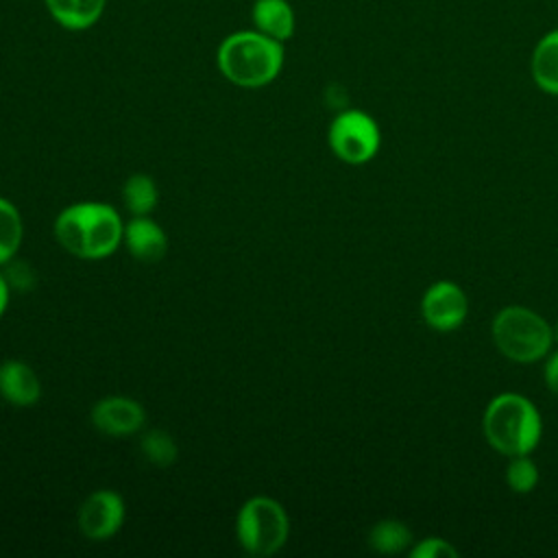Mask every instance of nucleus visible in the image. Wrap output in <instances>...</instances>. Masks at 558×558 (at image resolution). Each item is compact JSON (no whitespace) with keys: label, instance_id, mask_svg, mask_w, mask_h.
Masks as SVG:
<instances>
[{"label":"nucleus","instance_id":"4","mask_svg":"<svg viewBox=\"0 0 558 558\" xmlns=\"http://www.w3.org/2000/svg\"><path fill=\"white\" fill-rule=\"evenodd\" d=\"M495 349L514 364H534L554 349V331L545 316L525 305L501 307L490 323Z\"/></svg>","mask_w":558,"mask_h":558},{"label":"nucleus","instance_id":"11","mask_svg":"<svg viewBox=\"0 0 558 558\" xmlns=\"http://www.w3.org/2000/svg\"><path fill=\"white\" fill-rule=\"evenodd\" d=\"M0 397L15 408H31L41 397V381L24 360H7L0 364Z\"/></svg>","mask_w":558,"mask_h":558},{"label":"nucleus","instance_id":"21","mask_svg":"<svg viewBox=\"0 0 558 558\" xmlns=\"http://www.w3.org/2000/svg\"><path fill=\"white\" fill-rule=\"evenodd\" d=\"M4 270V277H7V281H9V286L11 288H17V290H26V288H31L33 286V281H35V275H33V270H31V266L26 264V262H17L15 257L9 262V264H4L2 266Z\"/></svg>","mask_w":558,"mask_h":558},{"label":"nucleus","instance_id":"3","mask_svg":"<svg viewBox=\"0 0 558 558\" xmlns=\"http://www.w3.org/2000/svg\"><path fill=\"white\" fill-rule=\"evenodd\" d=\"M482 436L504 458L532 453L543 438V416L525 395L499 392L484 408Z\"/></svg>","mask_w":558,"mask_h":558},{"label":"nucleus","instance_id":"13","mask_svg":"<svg viewBox=\"0 0 558 558\" xmlns=\"http://www.w3.org/2000/svg\"><path fill=\"white\" fill-rule=\"evenodd\" d=\"M530 76L534 85L558 98V26L538 37L530 54Z\"/></svg>","mask_w":558,"mask_h":558},{"label":"nucleus","instance_id":"9","mask_svg":"<svg viewBox=\"0 0 558 558\" xmlns=\"http://www.w3.org/2000/svg\"><path fill=\"white\" fill-rule=\"evenodd\" d=\"M89 418L100 434L124 438V436L137 434L144 427L146 412H144V405L131 397L109 395L96 401Z\"/></svg>","mask_w":558,"mask_h":558},{"label":"nucleus","instance_id":"24","mask_svg":"<svg viewBox=\"0 0 558 558\" xmlns=\"http://www.w3.org/2000/svg\"><path fill=\"white\" fill-rule=\"evenodd\" d=\"M551 331H554V347L558 349V323L551 325Z\"/></svg>","mask_w":558,"mask_h":558},{"label":"nucleus","instance_id":"10","mask_svg":"<svg viewBox=\"0 0 558 558\" xmlns=\"http://www.w3.org/2000/svg\"><path fill=\"white\" fill-rule=\"evenodd\" d=\"M124 248L144 264H155L168 253V235L163 227L150 216H131L122 233Z\"/></svg>","mask_w":558,"mask_h":558},{"label":"nucleus","instance_id":"16","mask_svg":"<svg viewBox=\"0 0 558 558\" xmlns=\"http://www.w3.org/2000/svg\"><path fill=\"white\" fill-rule=\"evenodd\" d=\"M122 203L131 216H150L159 203L155 179L144 172L131 174L122 185Z\"/></svg>","mask_w":558,"mask_h":558},{"label":"nucleus","instance_id":"1","mask_svg":"<svg viewBox=\"0 0 558 558\" xmlns=\"http://www.w3.org/2000/svg\"><path fill=\"white\" fill-rule=\"evenodd\" d=\"M61 248L78 259H105L122 244L124 220L109 203L81 201L63 207L52 225Z\"/></svg>","mask_w":558,"mask_h":558},{"label":"nucleus","instance_id":"2","mask_svg":"<svg viewBox=\"0 0 558 558\" xmlns=\"http://www.w3.org/2000/svg\"><path fill=\"white\" fill-rule=\"evenodd\" d=\"M286 44L259 31L242 28L229 33L216 50L220 74L235 87L259 89L270 85L283 70Z\"/></svg>","mask_w":558,"mask_h":558},{"label":"nucleus","instance_id":"6","mask_svg":"<svg viewBox=\"0 0 558 558\" xmlns=\"http://www.w3.org/2000/svg\"><path fill=\"white\" fill-rule=\"evenodd\" d=\"M327 144L342 163L364 166L381 148V129L368 111L349 107L338 111L329 122Z\"/></svg>","mask_w":558,"mask_h":558},{"label":"nucleus","instance_id":"18","mask_svg":"<svg viewBox=\"0 0 558 558\" xmlns=\"http://www.w3.org/2000/svg\"><path fill=\"white\" fill-rule=\"evenodd\" d=\"M506 471H504V480L506 486L517 493V495H530L538 482H541V471L538 464L532 460L530 453L523 456H510L506 458Z\"/></svg>","mask_w":558,"mask_h":558},{"label":"nucleus","instance_id":"17","mask_svg":"<svg viewBox=\"0 0 558 558\" xmlns=\"http://www.w3.org/2000/svg\"><path fill=\"white\" fill-rule=\"evenodd\" d=\"M24 240V220L20 209L4 196H0V268L9 264Z\"/></svg>","mask_w":558,"mask_h":558},{"label":"nucleus","instance_id":"8","mask_svg":"<svg viewBox=\"0 0 558 558\" xmlns=\"http://www.w3.org/2000/svg\"><path fill=\"white\" fill-rule=\"evenodd\" d=\"M126 506L120 493L98 488L85 497L78 508V527L89 541H107L122 527Z\"/></svg>","mask_w":558,"mask_h":558},{"label":"nucleus","instance_id":"23","mask_svg":"<svg viewBox=\"0 0 558 558\" xmlns=\"http://www.w3.org/2000/svg\"><path fill=\"white\" fill-rule=\"evenodd\" d=\"M9 301H11V286H9L7 277H4V272L0 270V318L4 316V312L9 307Z\"/></svg>","mask_w":558,"mask_h":558},{"label":"nucleus","instance_id":"5","mask_svg":"<svg viewBox=\"0 0 558 558\" xmlns=\"http://www.w3.org/2000/svg\"><path fill=\"white\" fill-rule=\"evenodd\" d=\"M288 536L290 517L277 499L255 495L240 506L235 514V538L248 556H272L286 545Z\"/></svg>","mask_w":558,"mask_h":558},{"label":"nucleus","instance_id":"14","mask_svg":"<svg viewBox=\"0 0 558 558\" xmlns=\"http://www.w3.org/2000/svg\"><path fill=\"white\" fill-rule=\"evenodd\" d=\"M44 7L61 28L81 33L98 24L107 0H44Z\"/></svg>","mask_w":558,"mask_h":558},{"label":"nucleus","instance_id":"12","mask_svg":"<svg viewBox=\"0 0 558 558\" xmlns=\"http://www.w3.org/2000/svg\"><path fill=\"white\" fill-rule=\"evenodd\" d=\"M251 24L255 31L286 44L296 31V13L290 0H253Z\"/></svg>","mask_w":558,"mask_h":558},{"label":"nucleus","instance_id":"7","mask_svg":"<svg viewBox=\"0 0 558 558\" xmlns=\"http://www.w3.org/2000/svg\"><path fill=\"white\" fill-rule=\"evenodd\" d=\"M469 316V296L451 279H436L429 283L421 296V318L438 333H451Z\"/></svg>","mask_w":558,"mask_h":558},{"label":"nucleus","instance_id":"15","mask_svg":"<svg viewBox=\"0 0 558 558\" xmlns=\"http://www.w3.org/2000/svg\"><path fill=\"white\" fill-rule=\"evenodd\" d=\"M368 547L375 554L381 556H395V554H403L410 551L412 543H414V534L412 530L399 521V519H381L377 521L366 536Z\"/></svg>","mask_w":558,"mask_h":558},{"label":"nucleus","instance_id":"22","mask_svg":"<svg viewBox=\"0 0 558 558\" xmlns=\"http://www.w3.org/2000/svg\"><path fill=\"white\" fill-rule=\"evenodd\" d=\"M543 381L547 390L558 399V349L556 347L543 360Z\"/></svg>","mask_w":558,"mask_h":558},{"label":"nucleus","instance_id":"20","mask_svg":"<svg viewBox=\"0 0 558 558\" xmlns=\"http://www.w3.org/2000/svg\"><path fill=\"white\" fill-rule=\"evenodd\" d=\"M410 558H458V547L442 536H423L412 543Z\"/></svg>","mask_w":558,"mask_h":558},{"label":"nucleus","instance_id":"19","mask_svg":"<svg viewBox=\"0 0 558 558\" xmlns=\"http://www.w3.org/2000/svg\"><path fill=\"white\" fill-rule=\"evenodd\" d=\"M140 451L155 466H170L179 456L174 438L163 429L144 432L140 438Z\"/></svg>","mask_w":558,"mask_h":558}]
</instances>
